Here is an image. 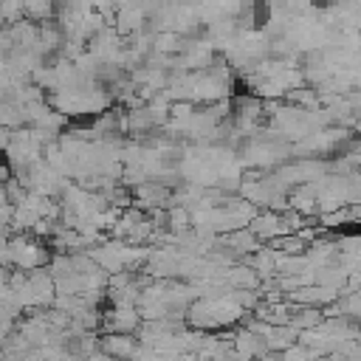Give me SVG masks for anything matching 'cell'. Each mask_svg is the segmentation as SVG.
I'll return each mask as SVG.
<instances>
[{"mask_svg": "<svg viewBox=\"0 0 361 361\" xmlns=\"http://www.w3.org/2000/svg\"><path fill=\"white\" fill-rule=\"evenodd\" d=\"M8 254H11L14 268L25 271V274L37 271V268H45L51 262V251L34 234H11L8 237Z\"/></svg>", "mask_w": 361, "mask_h": 361, "instance_id": "6da1fadb", "label": "cell"}, {"mask_svg": "<svg viewBox=\"0 0 361 361\" xmlns=\"http://www.w3.org/2000/svg\"><path fill=\"white\" fill-rule=\"evenodd\" d=\"M141 313L138 307H110L102 313V327L104 333H121V336H135L141 327Z\"/></svg>", "mask_w": 361, "mask_h": 361, "instance_id": "7a4b0ae2", "label": "cell"}, {"mask_svg": "<svg viewBox=\"0 0 361 361\" xmlns=\"http://www.w3.org/2000/svg\"><path fill=\"white\" fill-rule=\"evenodd\" d=\"M99 350L110 355L113 361H135L138 358V338L135 336H121V333H104L99 336Z\"/></svg>", "mask_w": 361, "mask_h": 361, "instance_id": "3957f363", "label": "cell"}, {"mask_svg": "<svg viewBox=\"0 0 361 361\" xmlns=\"http://www.w3.org/2000/svg\"><path fill=\"white\" fill-rule=\"evenodd\" d=\"M14 330H17V322H14V319H8V316H3V313H0V347H3V344H6V341H8V336H11V333H14Z\"/></svg>", "mask_w": 361, "mask_h": 361, "instance_id": "277c9868", "label": "cell"}, {"mask_svg": "<svg viewBox=\"0 0 361 361\" xmlns=\"http://www.w3.org/2000/svg\"><path fill=\"white\" fill-rule=\"evenodd\" d=\"M11 178V169H8V164H6V158H0V183H6Z\"/></svg>", "mask_w": 361, "mask_h": 361, "instance_id": "5b68a950", "label": "cell"}, {"mask_svg": "<svg viewBox=\"0 0 361 361\" xmlns=\"http://www.w3.org/2000/svg\"><path fill=\"white\" fill-rule=\"evenodd\" d=\"M0 361H3V347H0Z\"/></svg>", "mask_w": 361, "mask_h": 361, "instance_id": "8992f818", "label": "cell"}]
</instances>
